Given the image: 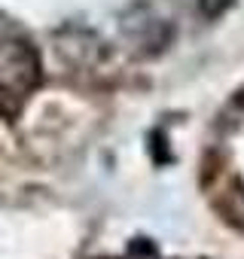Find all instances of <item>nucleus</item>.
Listing matches in <instances>:
<instances>
[{"instance_id": "nucleus-1", "label": "nucleus", "mask_w": 244, "mask_h": 259, "mask_svg": "<svg viewBox=\"0 0 244 259\" xmlns=\"http://www.w3.org/2000/svg\"><path fill=\"white\" fill-rule=\"evenodd\" d=\"M40 82V61L31 43L0 40V113H16Z\"/></svg>"}]
</instances>
